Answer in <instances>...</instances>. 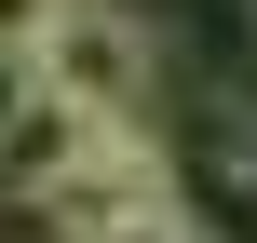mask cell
I'll return each instance as SVG.
<instances>
[{
    "mask_svg": "<svg viewBox=\"0 0 257 243\" xmlns=\"http://www.w3.org/2000/svg\"><path fill=\"white\" fill-rule=\"evenodd\" d=\"M41 95L81 122H149V27L122 0H68V27L41 41Z\"/></svg>",
    "mask_w": 257,
    "mask_h": 243,
    "instance_id": "6da1fadb",
    "label": "cell"
},
{
    "mask_svg": "<svg viewBox=\"0 0 257 243\" xmlns=\"http://www.w3.org/2000/svg\"><path fill=\"white\" fill-rule=\"evenodd\" d=\"M176 203H190L203 243H257V135L244 122H217V135L176 162Z\"/></svg>",
    "mask_w": 257,
    "mask_h": 243,
    "instance_id": "7a4b0ae2",
    "label": "cell"
},
{
    "mask_svg": "<svg viewBox=\"0 0 257 243\" xmlns=\"http://www.w3.org/2000/svg\"><path fill=\"white\" fill-rule=\"evenodd\" d=\"M54 27H68V0H0V54H41Z\"/></svg>",
    "mask_w": 257,
    "mask_h": 243,
    "instance_id": "3957f363",
    "label": "cell"
},
{
    "mask_svg": "<svg viewBox=\"0 0 257 243\" xmlns=\"http://www.w3.org/2000/svg\"><path fill=\"white\" fill-rule=\"evenodd\" d=\"M108 243H203V230H190V203H163V216H136V230H108Z\"/></svg>",
    "mask_w": 257,
    "mask_h": 243,
    "instance_id": "277c9868",
    "label": "cell"
}]
</instances>
